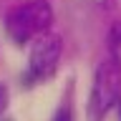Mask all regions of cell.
<instances>
[{"mask_svg":"<svg viewBox=\"0 0 121 121\" xmlns=\"http://www.w3.org/2000/svg\"><path fill=\"white\" fill-rule=\"evenodd\" d=\"M53 23V10L45 0H30L23 5L13 8L5 18V30L10 40L18 45L30 43L35 35L45 33Z\"/></svg>","mask_w":121,"mask_h":121,"instance_id":"obj_1","label":"cell"},{"mask_svg":"<svg viewBox=\"0 0 121 121\" xmlns=\"http://www.w3.org/2000/svg\"><path fill=\"white\" fill-rule=\"evenodd\" d=\"M60 51H63V43H60L58 35L40 33V35L33 38V48H30V58H28V73H25L28 86L35 81H43V78H51L60 60Z\"/></svg>","mask_w":121,"mask_h":121,"instance_id":"obj_2","label":"cell"},{"mask_svg":"<svg viewBox=\"0 0 121 121\" xmlns=\"http://www.w3.org/2000/svg\"><path fill=\"white\" fill-rule=\"evenodd\" d=\"M116 101V81L106 68H98L93 88L88 96V121H101Z\"/></svg>","mask_w":121,"mask_h":121,"instance_id":"obj_3","label":"cell"},{"mask_svg":"<svg viewBox=\"0 0 121 121\" xmlns=\"http://www.w3.org/2000/svg\"><path fill=\"white\" fill-rule=\"evenodd\" d=\"M51 121H73V106H71V88H68V96L60 101V106L56 108Z\"/></svg>","mask_w":121,"mask_h":121,"instance_id":"obj_4","label":"cell"},{"mask_svg":"<svg viewBox=\"0 0 121 121\" xmlns=\"http://www.w3.org/2000/svg\"><path fill=\"white\" fill-rule=\"evenodd\" d=\"M111 56H113V63L121 68V28H116L111 35Z\"/></svg>","mask_w":121,"mask_h":121,"instance_id":"obj_5","label":"cell"},{"mask_svg":"<svg viewBox=\"0 0 121 121\" xmlns=\"http://www.w3.org/2000/svg\"><path fill=\"white\" fill-rule=\"evenodd\" d=\"M5 106H8V91H5V86L0 83V113L5 111Z\"/></svg>","mask_w":121,"mask_h":121,"instance_id":"obj_6","label":"cell"}]
</instances>
